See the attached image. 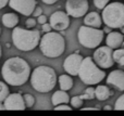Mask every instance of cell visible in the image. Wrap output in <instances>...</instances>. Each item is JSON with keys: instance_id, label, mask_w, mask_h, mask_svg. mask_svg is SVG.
<instances>
[{"instance_id": "obj_33", "label": "cell", "mask_w": 124, "mask_h": 116, "mask_svg": "<svg viewBox=\"0 0 124 116\" xmlns=\"http://www.w3.org/2000/svg\"><path fill=\"white\" fill-rule=\"evenodd\" d=\"M82 111H99V108H95V106H87V108H81Z\"/></svg>"}, {"instance_id": "obj_35", "label": "cell", "mask_w": 124, "mask_h": 116, "mask_svg": "<svg viewBox=\"0 0 124 116\" xmlns=\"http://www.w3.org/2000/svg\"><path fill=\"white\" fill-rule=\"evenodd\" d=\"M41 1H43L44 3H46V4H54L58 0H41Z\"/></svg>"}, {"instance_id": "obj_3", "label": "cell", "mask_w": 124, "mask_h": 116, "mask_svg": "<svg viewBox=\"0 0 124 116\" xmlns=\"http://www.w3.org/2000/svg\"><path fill=\"white\" fill-rule=\"evenodd\" d=\"M40 32L15 26L12 28V42L21 51H32L40 42Z\"/></svg>"}, {"instance_id": "obj_27", "label": "cell", "mask_w": 124, "mask_h": 116, "mask_svg": "<svg viewBox=\"0 0 124 116\" xmlns=\"http://www.w3.org/2000/svg\"><path fill=\"white\" fill-rule=\"evenodd\" d=\"M93 2H94V6L96 7L97 9H99V10H103V9L109 4L110 0H94Z\"/></svg>"}, {"instance_id": "obj_42", "label": "cell", "mask_w": 124, "mask_h": 116, "mask_svg": "<svg viewBox=\"0 0 124 116\" xmlns=\"http://www.w3.org/2000/svg\"><path fill=\"white\" fill-rule=\"evenodd\" d=\"M0 34H1V28H0Z\"/></svg>"}, {"instance_id": "obj_17", "label": "cell", "mask_w": 124, "mask_h": 116, "mask_svg": "<svg viewBox=\"0 0 124 116\" xmlns=\"http://www.w3.org/2000/svg\"><path fill=\"white\" fill-rule=\"evenodd\" d=\"M71 99H70V96L68 95L65 90H58L52 95L51 97V102L54 106L59 105V104H63V103H70Z\"/></svg>"}, {"instance_id": "obj_41", "label": "cell", "mask_w": 124, "mask_h": 116, "mask_svg": "<svg viewBox=\"0 0 124 116\" xmlns=\"http://www.w3.org/2000/svg\"><path fill=\"white\" fill-rule=\"evenodd\" d=\"M122 48H123V49H124V42H123V45H122Z\"/></svg>"}, {"instance_id": "obj_15", "label": "cell", "mask_w": 124, "mask_h": 116, "mask_svg": "<svg viewBox=\"0 0 124 116\" xmlns=\"http://www.w3.org/2000/svg\"><path fill=\"white\" fill-rule=\"evenodd\" d=\"M124 42V36L122 33L119 32H111L107 35L106 38V45L111 47L112 49H119L122 47Z\"/></svg>"}, {"instance_id": "obj_29", "label": "cell", "mask_w": 124, "mask_h": 116, "mask_svg": "<svg viewBox=\"0 0 124 116\" xmlns=\"http://www.w3.org/2000/svg\"><path fill=\"white\" fill-rule=\"evenodd\" d=\"M37 23H38V22H37V20L33 19V17H30V19L26 20V22H25V26H26V28H30V29H31V28L35 27Z\"/></svg>"}, {"instance_id": "obj_19", "label": "cell", "mask_w": 124, "mask_h": 116, "mask_svg": "<svg viewBox=\"0 0 124 116\" xmlns=\"http://www.w3.org/2000/svg\"><path fill=\"white\" fill-rule=\"evenodd\" d=\"M2 20V24L6 26L7 28H14L15 26L19 24V16H17L15 13H6V14L2 15L1 17Z\"/></svg>"}, {"instance_id": "obj_9", "label": "cell", "mask_w": 124, "mask_h": 116, "mask_svg": "<svg viewBox=\"0 0 124 116\" xmlns=\"http://www.w3.org/2000/svg\"><path fill=\"white\" fill-rule=\"evenodd\" d=\"M88 9H89L88 0H66L65 1L66 13L74 19L85 16Z\"/></svg>"}, {"instance_id": "obj_12", "label": "cell", "mask_w": 124, "mask_h": 116, "mask_svg": "<svg viewBox=\"0 0 124 116\" xmlns=\"http://www.w3.org/2000/svg\"><path fill=\"white\" fill-rule=\"evenodd\" d=\"M83 60H84V58L81 54L74 52V53L70 54V55H68L65 58V60L63 62V69L68 74H70L71 76L78 75V71H79V67H81Z\"/></svg>"}, {"instance_id": "obj_10", "label": "cell", "mask_w": 124, "mask_h": 116, "mask_svg": "<svg viewBox=\"0 0 124 116\" xmlns=\"http://www.w3.org/2000/svg\"><path fill=\"white\" fill-rule=\"evenodd\" d=\"M70 15L66 13V11H56L50 15L49 23L51 27L57 32H62L65 30L70 26Z\"/></svg>"}, {"instance_id": "obj_25", "label": "cell", "mask_w": 124, "mask_h": 116, "mask_svg": "<svg viewBox=\"0 0 124 116\" xmlns=\"http://www.w3.org/2000/svg\"><path fill=\"white\" fill-rule=\"evenodd\" d=\"M23 97H24V101H25V104H26V108H33L35 104L34 96L30 95V93H26V95H24Z\"/></svg>"}, {"instance_id": "obj_37", "label": "cell", "mask_w": 124, "mask_h": 116, "mask_svg": "<svg viewBox=\"0 0 124 116\" xmlns=\"http://www.w3.org/2000/svg\"><path fill=\"white\" fill-rule=\"evenodd\" d=\"M3 110H6L3 105V102H0V111H3Z\"/></svg>"}, {"instance_id": "obj_40", "label": "cell", "mask_w": 124, "mask_h": 116, "mask_svg": "<svg viewBox=\"0 0 124 116\" xmlns=\"http://www.w3.org/2000/svg\"><path fill=\"white\" fill-rule=\"evenodd\" d=\"M121 33L124 34V26H123V27H121Z\"/></svg>"}, {"instance_id": "obj_32", "label": "cell", "mask_w": 124, "mask_h": 116, "mask_svg": "<svg viewBox=\"0 0 124 116\" xmlns=\"http://www.w3.org/2000/svg\"><path fill=\"white\" fill-rule=\"evenodd\" d=\"M43 27H41V29H43V32H45V33H49V32H51V25H50V23H45V24H43Z\"/></svg>"}, {"instance_id": "obj_6", "label": "cell", "mask_w": 124, "mask_h": 116, "mask_svg": "<svg viewBox=\"0 0 124 116\" xmlns=\"http://www.w3.org/2000/svg\"><path fill=\"white\" fill-rule=\"evenodd\" d=\"M102 21L105 25L116 29L124 26V3L111 2L102 10Z\"/></svg>"}, {"instance_id": "obj_2", "label": "cell", "mask_w": 124, "mask_h": 116, "mask_svg": "<svg viewBox=\"0 0 124 116\" xmlns=\"http://www.w3.org/2000/svg\"><path fill=\"white\" fill-rule=\"evenodd\" d=\"M30 80L32 87L37 92L47 93L54 88L58 78L52 67L47 65H40L32 72Z\"/></svg>"}, {"instance_id": "obj_30", "label": "cell", "mask_w": 124, "mask_h": 116, "mask_svg": "<svg viewBox=\"0 0 124 116\" xmlns=\"http://www.w3.org/2000/svg\"><path fill=\"white\" fill-rule=\"evenodd\" d=\"M37 19V22H38L40 25H43V24H45V23H47V21H48V17L46 16V15H44V14H41V15H39L38 17H36Z\"/></svg>"}, {"instance_id": "obj_8", "label": "cell", "mask_w": 124, "mask_h": 116, "mask_svg": "<svg viewBox=\"0 0 124 116\" xmlns=\"http://www.w3.org/2000/svg\"><path fill=\"white\" fill-rule=\"evenodd\" d=\"M93 59L96 62V64L102 69L111 68L114 65V59H113V49L109 46H102L96 49L94 52Z\"/></svg>"}, {"instance_id": "obj_1", "label": "cell", "mask_w": 124, "mask_h": 116, "mask_svg": "<svg viewBox=\"0 0 124 116\" xmlns=\"http://www.w3.org/2000/svg\"><path fill=\"white\" fill-rule=\"evenodd\" d=\"M31 66L24 59L13 56L3 63L1 75L3 80L10 86L19 87L24 85L31 77Z\"/></svg>"}, {"instance_id": "obj_24", "label": "cell", "mask_w": 124, "mask_h": 116, "mask_svg": "<svg viewBox=\"0 0 124 116\" xmlns=\"http://www.w3.org/2000/svg\"><path fill=\"white\" fill-rule=\"evenodd\" d=\"M70 103L73 106V109H81L82 105L84 104V99L81 96H76V97H73L71 99Z\"/></svg>"}, {"instance_id": "obj_28", "label": "cell", "mask_w": 124, "mask_h": 116, "mask_svg": "<svg viewBox=\"0 0 124 116\" xmlns=\"http://www.w3.org/2000/svg\"><path fill=\"white\" fill-rule=\"evenodd\" d=\"M54 110L56 111H72L73 106L68 105V103H63V104H59V105L54 106Z\"/></svg>"}, {"instance_id": "obj_34", "label": "cell", "mask_w": 124, "mask_h": 116, "mask_svg": "<svg viewBox=\"0 0 124 116\" xmlns=\"http://www.w3.org/2000/svg\"><path fill=\"white\" fill-rule=\"evenodd\" d=\"M9 1H10V0H0V10L3 9L7 4H9Z\"/></svg>"}, {"instance_id": "obj_14", "label": "cell", "mask_w": 124, "mask_h": 116, "mask_svg": "<svg viewBox=\"0 0 124 116\" xmlns=\"http://www.w3.org/2000/svg\"><path fill=\"white\" fill-rule=\"evenodd\" d=\"M108 86H111L119 91H124V71L116 69L112 71L106 79Z\"/></svg>"}, {"instance_id": "obj_21", "label": "cell", "mask_w": 124, "mask_h": 116, "mask_svg": "<svg viewBox=\"0 0 124 116\" xmlns=\"http://www.w3.org/2000/svg\"><path fill=\"white\" fill-rule=\"evenodd\" d=\"M113 59L114 62L118 63L120 66H124V49L119 48V49L113 50Z\"/></svg>"}, {"instance_id": "obj_7", "label": "cell", "mask_w": 124, "mask_h": 116, "mask_svg": "<svg viewBox=\"0 0 124 116\" xmlns=\"http://www.w3.org/2000/svg\"><path fill=\"white\" fill-rule=\"evenodd\" d=\"M103 36H105L103 29L101 30L100 28L90 27V26H87L85 24L81 26L78 28V32H77L78 42L87 49L98 48L99 45L102 42Z\"/></svg>"}, {"instance_id": "obj_23", "label": "cell", "mask_w": 124, "mask_h": 116, "mask_svg": "<svg viewBox=\"0 0 124 116\" xmlns=\"http://www.w3.org/2000/svg\"><path fill=\"white\" fill-rule=\"evenodd\" d=\"M81 97L84 100H93L96 98V93H95V88L93 87H88L85 89V91L83 92V95H81Z\"/></svg>"}, {"instance_id": "obj_16", "label": "cell", "mask_w": 124, "mask_h": 116, "mask_svg": "<svg viewBox=\"0 0 124 116\" xmlns=\"http://www.w3.org/2000/svg\"><path fill=\"white\" fill-rule=\"evenodd\" d=\"M102 22V17L98 12H89L84 16V24L87 26H90V27H101Z\"/></svg>"}, {"instance_id": "obj_5", "label": "cell", "mask_w": 124, "mask_h": 116, "mask_svg": "<svg viewBox=\"0 0 124 116\" xmlns=\"http://www.w3.org/2000/svg\"><path fill=\"white\" fill-rule=\"evenodd\" d=\"M77 76L85 85L94 86V85H98L105 79L106 72L102 71V68L96 64L92 56H86L82 62Z\"/></svg>"}, {"instance_id": "obj_4", "label": "cell", "mask_w": 124, "mask_h": 116, "mask_svg": "<svg viewBox=\"0 0 124 116\" xmlns=\"http://www.w3.org/2000/svg\"><path fill=\"white\" fill-rule=\"evenodd\" d=\"M39 49L43 55L46 58L54 59L63 54L65 50V40L64 37L58 32L46 33L40 39Z\"/></svg>"}, {"instance_id": "obj_38", "label": "cell", "mask_w": 124, "mask_h": 116, "mask_svg": "<svg viewBox=\"0 0 124 116\" xmlns=\"http://www.w3.org/2000/svg\"><path fill=\"white\" fill-rule=\"evenodd\" d=\"M103 110H106V111H109V110H112V108L110 105H106L105 108H103Z\"/></svg>"}, {"instance_id": "obj_22", "label": "cell", "mask_w": 124, "mask_h": 116, "mask_svg": "<svg viewBox=\"0 0 124 116\" xmlns=\"http://www.w3.org/2000/svg\"><path fill=\"white\" fill-rule=\"evenodd\" d=\"M9 95H10V90L8 84L6 82H0V102H3Z\"/></svg>"}, {"instance_id": "obj_39", "label": "cell", "mask_w": 124, "mask_h": 116, "mask_svg": "<svg viewBox=\"0 0 124 116\" xmlns=\"http://www.w3.org/2000/svg\"><path fill=\"white\" fill-rule=\"evenodd\" d=\"M1 55H2V50H1V46H0V59H1Z\"/></svg>"}, {"instance_id": "obj_11", "label": "cell", "mask_w": 124, "mask_h": 116, "mask_svg": "<svg viewBox=\"0 0 124 116\" xmlns=\"http://www.w3.org/2000/svg\"><path fill=\"white\" fill-rule=\"evenodd\" d=\"M9 7L25 16H31L36 8V0H10Z\"/></svg>"}, {"instance_id": "obj_36", "label": "cell", "mask_w": 124, "mask_h": 116, "mask_svg": "<svg viewBox=\"0 0 124 116\" xmlns=\"http://www.w3.org/2000/svg\"><path fill=\"white\" fill-rule=\"evenodd\" d=\"M111 27H109V26L106 25V27H103V32L106 33V34H109V33H111Z\"/></svg>"}, {"instance_id": "obj_31", "label": "cell", "mask_w": 124, "mask_h": 116, "mask_svg": "<svg viewBox=\"0 0 124 116\" xmlns=\"http://www.w3.org/2000/svg\"><path fill=\"white\" fill-rule=\"evenodd\" d=\"M41 14H43V9H41L40 7H37L36 6L34 12H33V16H34V17H38L39 15H41Z\"/></svg>"}, {"instance_id": "obj_26", "label": "cell", "mask_w": 124, "mask_h": 116, "mask_svg": "<svg viewBox=\"0 0 124 116\" xmlns=\"http://www.w3.org/2000/svg\"><path fill=\"white\" fill-rule=\"evenodd\" d=\"M114 110L116 111H124V95L120 96L118 98V100L114 103Z\"/></svg>"}, {"instance_id": "obj_20", "label": "cell", "mask_w": 124, "mask_h": 116, "mask_svg": "<svg viewBox=\"0 0 124 116\" xmlns=\"http://www.w3.org/2000/svg\"><path fill=\"white\" fill-rule=\"evenodd\" d=\"M73 79L72 77L66 74H63V75H60L59 76V86H60V89L62 90H65V91H69L70 89L73 88Z\"/></svg>"}, {"instance_id": "obj_18", "label": "cell", "mask_w": 124, "mask_h": 116, "mask_svg": "<svg viewBox=\"0 0 124 116\" xmlns=\"http://www.w3.org/2000/svg\"><path fill=\"white\" fill-rule=\"evenodd\" d=\"M95 93H96V99L99 101H106L113 95V92L105 85H98L95 88Z\"/></svg>"}, {"instance_id": "obj_13", "label": "cell", "mask_w": 124, "mask_h": 116, "mask_svg": "<svg viewBox=\"0 0 124 116\" xmlns=\"http://www.w3.org/2000/svg\"><path fill=\"white\" fill-rule=\"evenodd\" d=\"M3 105L7 111H24L26 109L24 97L21 93H10L3 101Z\"/></svg>"}]
</instances>
